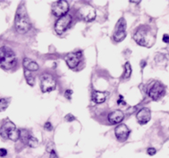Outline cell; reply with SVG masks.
I'll return each instance as SVG.
<instances>
[{"label":"cell","instance_id":"cell-1","mask_svg":"<svg viewBox=\"0 0 169 158\" xmlns=\"http://www.w3.org/2000/svg\"><path fill=\"white\" fill-rule=\"evenodd\" d=\"M133 39L140 46L150 48L155 43L156 32L149 25H141L136 30Z\"/></svg>","mask_w":169,"mask_h":158},{"label":"cell","instance_id":"cell-2","mask_svg":"<svg viewBox=\"0 0 169 158\" xmlns=\"http://www.w3.org/2000/svg\"><path fill=\"white\" fill-rule=\"evenodd\" d=\"M15 26L17 32L19 33L24 34L31 30V24L28 15L25 11L24 6H20L16 12V19H15Z\"/></svg>","mask_w":169,"mask_h":158},{"label":"cell","instance_id":"cell-3","mask_svg":"<svg viewBox=\"0 0 169 158\" xmlns=\"http://www.w3.org/2000/svg\"><path fill=\"white\" fill-rule=\"evenodd\" d=\"M17 60L15 52L7 46L0 48V66L5 70H10L16 65Z\"/></svg>","mask_w":169,"mask_h":158},{"label":"cell","instance_id":"cell-4","mask_svg":"<svg viewBox=\"0 0 169 158\" xmlns=\"http://www.w3.org/2000/svg\"><path fill=\"white\" fill-rule=\"evenodd\" d=\"M0 136L3 139H9L13 141H17L20 139V130L10 121L7 122L0 128Z\"/></svg>","mask_w":169,"mask_h":158},{"label":"cell","instance_id":"cell-5","mask_svg":"<svg viewBox=\"0 0 169 158\" xmlns=\"http://www.w3.org/2000/svg\"><path fill=\"white\" fill-rule=\"evenodd\" d=\"M40 88H41V91L43 93H46V92H50V91H53L55 90V88L56 87V81L55 78L49 73H43L40 78Z\"/></svg>","mask_w":169,"mask_h":158},{"label":"cell","instance_id":"cell-6","mask_svg":"<svg viewBox=\"0 0 169 158\" xmlns=\"http://www.w3.org/2000/svg\"><path fill=\"white\" fill-rule=\"evenodd\" d=\"M52 13L56 17H62V16L67 15V12L69 10V5L67 1L64 0H58L53 3L52 5Z\"/></svg>","mask_w":169,"mask_h":158},{"label":"cell","instance_id":"cell-7","mask_svg":"<svg viewBox=\"0 0 169 158\" xmlns=\"http://www.w3.org/2000/svg\"><path fill=\"white\" fill-rule=\"evenodd\" d=\"M126 22L124 20V18L122 17L121 19H119V21L117 22V23L115 25V32L113 35V39L116 42L122 41L126 36Z\"/></svg>","mask_w":169,"mask_h":158},{"label":"cell","instance_id":"cell-8","mask_svg":"<svg viewBox=\"0 0 169 158\" xmlns=\"http://www.w3.org/2000/svg\"><path fill=\"white\" fill-rule=\"evenodd\" d=\"M72 23V15H65L58 18V20L55 23V31L57 34H62L67 30L69 25Z\"/></svg>","mask_w":169,"mask_h":158},{"label":"cell","instance_id":"cell-9","mask_svg":"<svg viewBox=\"0 0 169 158\" xmlns=\"http://www.w3.org/2000/svg\"><path fill=\"white\" fill-rule=\"evenodd\" d=\"M79 16L85 22H92L96 18V11L91 6L85 5L82 7L80 8Z\"/></svg>","mask_w":169,"mask_h":158},{"label":"cell","instance_id":"cell-10","mask_svg":"<svg viewBox=\"0 0 169 158\" xmlns=\"http://www.w3.org/2000/svg\"><path fill=\"white\" fill-rule=\"evenodd\" d=\"M148 94L150 98L153 100H158L162 96L165 94V88L160 82L155 81L153 84L149 88Z\"/></svg>","mask_w":169,"mask_h":158},{"label":"cell","instance_id":"cell-11","mask_svg":"<svg viewBox=\"0 0 169 158\" xmlns=\"http://www.w3.org/2000/svg\"><path fill=\"white\" fill-rule=\"evenodd\" d=\"M130 134V130L125 124H119L118 126L115 127V135L116 139L120 142H124L128 139Z\"/></svg>","mask_w":169,"mask_h":158},{"label":"cell","instance_id":"cell-12","mask_svg":"<svg viewBox=\"0 0 169 158\" xmlns=\"http://www.w3.org/2000/svg\"><path fill=\"white\" fill-rule=\"evenodd\" d=\"M20 139L25 145L31 147H35L38 146V140L34 137H32V135L26 130H20Z\"/></svg>","mask_w":169,"mask_h":158},{"label":"cell","instance_id":"cell-13","mask_svg":"<svg viewBox=\"0 0 169 158\" xmlns=\"http://www.w3.org/2000/svg\"><path fill=\"white\" fill-rule=\"evenodd\" d=\"M82 57V53L81 52H73V53H68L65 55V62L68 67L71 69L75 68L77 65L80 63Z\"/></svg>","mask_w":169,"mask_h":158},{"label":"cell","instance_id":"cell-14","mask_svg":"<svg viewBox=\"0 0 169 158\" xmlns=\"http://www.w3.org/2000/svg\"><path fill=\"white\" fill-rule=\"evenodd\" d=\"M136 118H137V121H138L140 124H141V125L146 124L150 121V118H151L150 110L149 108H146V107L140 109L136 114Z\"/></svg>","mask_w":169,"mask_h":158},{"label":"cell","instance_id":"cell-15","mask_svg":"<svg viewBox=\"0 0 169 158\" xmlns=\"http://www.w3.org/2000/svg\"><path fill=\"white\" fill-rule=\"evenodd\" d=\"M108 119L111 124H117L120 123L124 119V114L121 110H115L108 114Z\"/></svg>","mask_w":169,"mask_h":158},{"label":"cell","instance_id":"cell-16","mask_svg":"<svg viewBox=\"0 0 169 158\" xmlns=\"http://www.w3.org/2000/svg\"><path fill=\"white\" fill-rule=\"evenodd\" d=\"M23 67L25 68V70L29 71H35L38 70V63L34 61H32L31 59L29 58H25L23 62Z\"/></svg>","mask_w":169,"mask_h":158},{"label":"cell","instance_id":"cell-17","mask_svg":"<svg viewBox=\"0 0 169 158\" xmlns=\"http://www.w3.org/2000/svg\"><path fill=\"white\" fill-rule=\"evenodd\" d=\"M107 95H108V93H106V92L94 90L92 92V100L97 104L104 103L107 98Z\"/></svg>","mask_w":169,"mask_h":158},{"label":"cell","instance_id":"cell-18","mask_svg":"<svg viewBox=\"0 0 169 158\" xmlns=\"http://www.w3.org/2000/svg\"><path fill=\"white\" fill-rule=\"evenodd\" d=\"M24 75H25V79L27 80V83L31 86L34 85V82H35V78L33 77V75L31 74V72L27 70L24 71Z\"/></svg>","mask_w":169,"mask_h":158},{"label":"cell","instance_id":"cell-19","mask_svg":"<svg viewBox=\"0 0 169 158\" xmlns=\"http://www.w3.org/2000/svg\"><path fill=\"white\" fill-rule=\"evenodd\" d=\"M124 69H125V71H124L123 78H124V79H129L131 74V64H130L129 62H126V63H125Z\"/></svg>","mask_w":169,"mask_h":158},{"label":"cell","instance_id":"cell-20","mask_svg":"<svg viewBox=\"0 0 169 158\" xmlns=\"http://www.w3.org/2000/svg\"><path fill=\"white\" fill-rule=\"evenodd\" d=\"M9 105V99L1 98L0 99V112H4Z\"/></svg>","mask_w":169,"mask_h":158},{"label":"cell","instance_id":"cell-21","mask_svg":"<svg viewBox=\"0 0 169 158\" xmlns=\"http://www.w3.org/2000/svg\"><path fill=\"white\" fill-rule=\"evenodd\" d=\"M147 153H148L149 156H154V155L157 153V151H156V149H155V148H153V147H149V148H148Z\"/></svg>","mask_w":169,"mask_h":158},{"label":"cell","instance_id":"cell-22","mask_svg":"<svg viewBox=\"0 0 169 158\" xmlns=\"http://www.w3.org/2000/svg\"><path fill=\"white\" fill-rule=\"evenodd\" d=\"M7 155V150L5 149V148H0V156L1 157H4Z\"/></svg>","mask_w":169,"mask_h":158},{"label":"cell","instance_id":"cell-23","mask_svg":"<svg viewBox=\"0 0 169 158\" xmlns=\"http://www.w3.org/2000/svg\"><path fill=\"white\" fill-rule=\"evenodd\" d=\"M73 94V91L71 90V89H67L65 92H64V96H65V97L66 98H68V99H71V95Z\"/></svg>","mask_w":169,"mask_h":158},{"label":"cell","instance_id":"cell-24","mask_svg":"<svg viewBox=\"0 0 169 158\" xmlns=\"http://www.w3.org/2000/svg\"><path fill=\"white\" fill-rule=\"evenodd\" d=\"M65 120H66L67 122H73V120H75V118H74V116H73V114H67V115L65 116Z\"/></svg>","mask_w":169,"mask_h":158},{"label":"cell","instance_id":"cell-25","mask_svg":"<svg viewBox=\"0 0 169 158\" xmlns=\"http://www.w3.org/2000/svg\"><path fill=\"white\" fill-rule=\"evenodd\" d=\"M163 41H164L165 43L168 44L169 43V35H167V34H164V35H163Z\"/></svg>","mask_w":169,"mask_h":158},{"label":"cell","instance_id":"cell-26","mask_svg":"<svg viewBox=\"0 0 169 158\" xmlns=\"http://www.w3.org/2000/svg\"><path fill=\"white\" fill-rule=\"evenodd\" d=\"M44 128L46 129L47 130H52V125H51L50 122H47L46 124L44 125Z\"/></svg>","mask_w":169,"mask_h":158},{"label":"cell","instance_id":"cell-27","mask_svg":"<svg viewBox=\"0 0 169 158\" xmlns=\"http://www.w3.org/2000/svg\"><path fill=\"white\" fill-rule=\"evenodd\" d=\"M49 157H50V158H58V157H57V156H56V152H55L54 150L50 151V155H49Z\"/></svg>","mask_w":169,"mask_h":158}]
</instances>
